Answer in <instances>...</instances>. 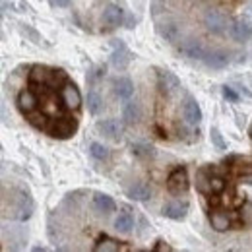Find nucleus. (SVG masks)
<instances>
[{
  "label": "nucleus",
  "instance_id": "f257e3e1",
  "mask_svg": "<svg viewBox=\"0 0 252 252\" xmlns=\"http://www.w3.org/2000/svg\"><path fill=\"white\" fill-rule=\"evenodd\" d=\"M12 218L18 221H26L32 218L33 214V200L32 196L28 194V192H24V190H18V196H16V200H14V204H12Z\"/></svg>",
  "mask_w": 252,
  "mask_h": 252
},
{
  "label": "nucleus",
  "instance_id": "f03ea898",
  "mask_svg": "<svg viewBox=\"0 0 252 252\" xmlns=\"http://www.w3.org/2000/svg\"><path fill=\"white\" fill-rule=\"evenodd\" d=\"M177 49H179V53H181L183 57L192 59V61H204V57H206V53H208L206 47L202 45V41H200V39H194V37L183 39Z\"/></svg>",
  "mask_w": 252,
  "mask_h": 252
},
{
  "label": "nucleus",
  "instance_id": "7ed1b4c3",
  "mask_svg": "<svg viewBox=\"0 0 252 252\" xmlns=\"http://www.w3.org/2000/svg\"><path fill=\"white\" fill-rule=\"evenodd\" d=\"M204 26L206 30L214 35H221V33L227 32V26H229V20L225 14H221L218 10H206L204 14Z\"/></svg>",
  "mask_w": 252,
  "mask_h": 252
},
{
  "label": "nucleus",
  "instance_id": "20e7f679",
  "mask_svg": "<svg viewBox=\"0 0 252 252\" xmlns=\"http://www.w3.org/2000/svg\"><path fill=\"white\" fill-rule=\"evenodd\" d=\"M51 136L55 138H70L76 132V123L66 119V117H59V119H51V125H47L45 128Z\"/></svg>",
  "mask_w": 252,
  "mask_h": 252
},
{
  "label": "nucleus",
  "instance_id": "39448f33",
  "mask_svg": "<svg viewBox=\"0 0 252 252\" xmlns=\"http://www.w3.org/2000/svg\"><path fill=\"white\" fill-rule=\"evenodd\" d=\"M167 189L171 194H185L189 190V175H187V169H175L169 179H167Z\"/></svg>",
  "mask_w": 252,
  "mask_h": 252
},
{
  "label": "nucleus",
  "instance_id": "423d86ee",
  "mask_svg": "<svg viewBox=\"0 0 252 252\" xmlns=\"http://www.w3.org/2000/svg\"><path fill=\"white\" fill-rule=\"evenodd\" d=\"M61 70H49L45 66H33L30 72V80L37 86H55V80L59 78Z\"/></svg>",
  "mask_w": 252,
  "mask_h": 252
},
{
  "label": "nucleus",
  "instance_id": "0eeeda50",
  "mask_svg": "<svg viewBox=\"0 0 252 252\" xmlns=\"http://www.w3.org/2000/svg\"><path fill=\"white\" fill-rule=\"evenodd\" d=\"M158 88L163 95H173L175 92H179L181 82H179V78H177L173 72H169V70H159L158 72Z\"/></svg>",
  "mask_w": 252,
  "mask_h": 252
},
{
  "label": "nucleus",
  "instance_id": "6e6552de",
  "mask_svg": "<svg viewBox=\"0 0 252 252\" xmlns=\"http://www.w3.org/2000/svg\"><path fill=\"white\" fill-rule=\"evenodd\" d=\"M61 97H63V103L64 107L68 109V111H76V109H80V105H82V95L78 92V88L74 86V84H64L63 90H61Z\"/></svg>",
  "mask_w": 252,
  "mask_h": 252
},
{
  "label": "nucleus",
  "instance_id": "1a4fd4ad",
  "mask_svg": "<svg viewBox=\"0 0 252 252\" xmlns=\"http://www.w3.org/2000/svg\"><path fill=\"white\" fill-rule=\"evenodd\" d=\"M113 55H111V63L115 68H119V70H125L128 63H130V59H132V55H130V51L126 49V45L123 41H115L113 43Z\"/></svg>",
  "mask_w": 252,
  "mask_h": 252
},
{
  "label": "nucleus",
  "instance_id": "9d476101",
  "mask_svg": "<svg viewBox=\"0 0 252 252\" xmlns=\"http://www.w3.org/2000/svg\"><path fill=\"white\" fill-rule=\"evenodd\" d=\"M165 218L169 220H185L187 214H189V202L187 200H175V202H169L163 206V212H161Z\"/></svg>",
  "mask_w": 252,
  "mask_h": 252
},
{
  "label": "nucleus",
  "instance_id": "9b49d317",
  "mask_svg": "<svg viewBox=\"0 0 252 252\" xmlns=\"http://www.w3.org/2000/svg\"><path fill=\"white\" fill-rule=\"evenodd\" d=\"M183 113H185V119L189 125H198L202 121V109L198 105V101L192 97V95H187L185 97V103H183Z\"/></svg>",
  "mask_w": 252,
  "mask_h": 252
},
{
  "label": "nucleus",
  "instance_id": "f8f14e48",
  "mask_svg": "<svg viewBox=\"0 0 252 252\" xmlns=\"http://www.w3.org/2000/svg\"><path fill=\"white\" fill-rule=\"evenodd\" d=\"M97 130L105 136V138H111V140H121L123 138V125L115 119H105V121H99L97 123Z\"/></svg>",
  "mask_w": 252,
  "mask_h": 252
},
{
  "label": "nucleus",
  "instance_id": "ddd939ff",
  "mask_svg": "<svg viewBox=\"0 0 252 252\" xmlns=\"http://www.w3.org/2000/svg\"><path fill=\"white\" fill-rule=\"evenodd\" d=\"M18 107H20V111L24 115H32L39 107V97L35 95L33 90H22L20 95H18Z\"/></svg>",
  "mask_w": 252,
  "mask_h": 252
},
{
  "label": "nucleus",
  "instance_id": "4468645a",
  "mask_svg": "<svg viewBox=\"0 0 252 252\" xmlns=\"http://www.w3.org/2000/svg\"><path fill=\"white\" fill-rule=\"evenodd\" d=\"M101 22H103L107 28H119V26H123V22H125V12H123V8H119V6H115V4H109V6L105 8L103 16H101Z\"/></svg>",
  "mask_w": 252,
  "mask_h": 252
},
{
  "label": "nucleus",
  "instance_id": "2eb2a0df",
  "mask_svg": "<svg viewBox=\"0 0 252 252\" xmlns=\"http://www.w3.org/2000/svg\"><path fill=\"white\" fill-rule=\"evenodd\" d=\"M202 63L206 64L208 68L221 70V68H225L227 64L231 63V55L227 51H212V53H206V57H204Z\"/></svg>",
  "mask_w": 252,
  "mask_h": 252
},
{
  "label": "nucleus",
  "instance_id": "dca6fc26",
  "mask_svg": "<svg viewBox=\"0 0 252 252\" xmlns=\"http://www.w3.org/2000/svg\"><path fill=\"white\" fill-rule=\"evenodd\" d=\"M158 33L169 43H179L181 41V28L177 22H161L158 24Z\"/></svg>",
  "mask_w": 252,
  "mask_h": 252
},
{
  "label": "nucleus",
  "instance_id": "f3484780",
  "mask_svg": "<svg viewBox=\"0 0 252 252\" xmlns=\"http://www.w3.org/2000/svg\"><path fill=\"white\" fill-rule=\"evenodd\" d=\"M229 33H231V37H233L235 41L243 43V41H249L252 37V26L249 22H245V20H237V22L229 28Z\"/></svg>",
  "mask_w": 252,
  "mask_h": 252
},
{
  "label": "nucleus",
  "instance_id": "a211bd4d",
  "mask_svg": "<svg viewBox=\"0 0 252 252\" xmlns=\"http://www.w3.org/2000/svg\"><path fill=\"white\" fill-rule=\"evenodd\" d=\"M126 194H128V198H132V200L146 202V200L152 198V187H150L148 183H144V181H138V183H134V185L128 189Z\"/></svg>",
  "mask_w": 252,
  "mask_h": 252
},
{
  "label": "nucleus",
  "instance_id": "6ab92c4d",
  "mask_svg": "<svg viewBox=\"0 0 252 252\" xmlns=\"http://www.w3.org/2000/svg\"><path fill=\"white\" fill-rule=\"evenodd\" d=\"M210 225H212L214 231L223 233V231H227V229L233 227V221H231V218L227 214H223V212H214V214H210Z\"/></svg>",
  "mask_w": 252,
  "mask_h": 252
},
{
  "label": "nucleus",
  "instance_id": "aec40b11",
  "mask_svg": "<svg viewBox=\"0 0 252 252\" xmlns=\"http://www.w3.org/2000/svg\"><path fill=\"white\" fill-rule=\"evenodd\" d=\"M113 88H115V95L119 99H130L134 94V84L130 82V78H117L113 82Z\"/></svg>",
  "mask_w": 252,
  "mask_h": 252
},
{
  "label": "nucleus",
  "instance_id": "412c9836",
  "mask_svg": "<svg viewBox=\"0 0 252 252\" xmlns=\"http://www.w3.org/2000/svg\"><path fill=\"white\" fill-rule=\"evenodd\" d=\"M115 229H117L119 233H123V235H128V233L134 229V218H132L130 210L125 208V210L119 214V218L115 220Z\"/></svg>",
  "mask_w": 252,
  "mask_h": 252
},
{
  "label": "nucleus",
  "instance_id": "4be33fe9",
  "mask_svg": "<svg viewBox=\"0 0 252 252\" xmlns=\"http://www.w3.org/2000/svg\"><path fill=\"white\" fill-rule=\"evenodd\" d=\"M123 119H125L126 125H138L140 119H142V111H140V105L134 103V101H128L123 109Z\"/></svg>",
  "mask_w": 252,
  "mask_h": 252
},
{
  "label": "nucleus",
  "instance_id": "5701e85b",
  "mask_svg": "<svg viewBox=\"0 0 252 252\" xmlns=\"http://www.w3.org/2000/svg\"><path fill=\"white\" fill-rule=\"evenodd\" d=\"M94 208L97 210V212L111 214V212H115L117 204H115V200H113L111 196H107V194H95L94 196Z\"/></svg>",
  "mask_w": 252,
  "mask_h": 252
},
{
  "label": "nucleus",
  "instance_id": "b1692460",
  "mask_svg": "<svg viewBox=\"0 0 252 252\" xmlns=\"http://www.w3.org/2000/svg\"><path fill=\"white\" fill-rule=\"evenodd\" d=\"M94 251L95 252H117V251H121V245H119L115 239H111V237H103V239L97 241Z\"/></svg>",
  "mask_w": 252,
  "mask_h": 252
},
{
  "label": "nucleus",
  "instance_id": "393cba45",
  "mask_svg": "<svg viewBox=\"0 0 252 252\" xmlns=\"http://www.w3.org/2000/svg\"><path fill=\"white\" fill-rule=\"evenodd\" d=\"M196 190L202 194H212V177H208L206 171L196 173Z\"/></svg>",
  "mask_w": 252,
  "mask_h": 252
},
{
  "label": "nucleus",
  "instance_id": "a878e982",
  "mask_svg": "<svg viewBox=\"0 0 252 252\" xmlns=\"http://www.w3.org/2000/svg\"><path fill=\"white\" fill-rule=\"evenodd\" d=\"M88 109L92 115H99V111L103 109V97L94 90L88 94Z\"/></svg>",
  "mask_w": 252,
  "mask_h": 252
},
{
  "label": "nucleus",
  "instance_id": "bb28decb",
  "mask_svg": "<svg viewBox=\"0 0 252 252\" xmlns=\"http://www.w3.org/2000/svg\"><path fill=\"white\" fill-rule=\"evenodd\" d=\"M130 152H132L136 158H152V156H154V148L148 146V144H142V142L130 144Z\"/></svg>",
  "mask_w": 252,
  "mask_h": 252
},
{
  "label": "nucleus",
  "instance_id": "cd10ccee",
  "mask_svg": "<svg viewBox=\"0 0 252 252\" xmlns=\"http://www.w3.org/2000/svg\"><path fill=\"white\" fill-rule=\"evenodd\" d=\"M90 154H92V158L97 159V161L109 159V150H107L103 144H99V142H92V144H90Z\"/></svg>",
  "mask_w": 252,
  "mask_h": 252
},
{
  "label": "nucleus",
  "instance_id": "c85d7f7f",
  "mask_svg": "<svg viewBox=\"0 0 252 252\" xmlns=\"http://www.w3.org/2000/svg\"><path fill=\"white\" fill-rule=\"evenodd\" d=\"M241 220H243V225H252V204L251 202L243 204V208H241Z\"/></svg>",
  "mask_w": 252,
  "mask_h": 252
},
{
  "label": "nucleus",
  "instance_id": "c756f323",
  "mask_svg": "<svg viewBox=\"0 0 252 252\" xmlns=\"http://www.w3.org/2000/svg\"><path fill=\"white\" fill-rule=\"evenodd\" d=\"M30 123H32L33 126H37V128H47V125H49V119H47V115H33V113H32Z\"/></svg>",
  "mask_w": 252,
  "mask_h": 252
},
{
  "label": "nucleus",
  "instance_id": "7c9ffc66",
  "mask_svg": "<svg viewBox=\"0 0 252 252\" xmlns=\"http://www.w3.org/2000/svg\"><path fill=\"white\" fill-rule=\"evenodd\" d=\"M212 142L216 144V148L218 150H225L227 146H225V142H223V138H221L220 130L218 128H212Z\"/></svg>",
  "mask_w": 252,
  "mask_h": 252
},
{
  "label": "nucleus",
  "instance_id": "2f4dec72",
  "mask_svg": "<svg viewBox=\"0 0 252 252\" xmlns=\"http://www.w3.org/2000/svg\"><path fill=\"white\" fill-rule=\"evenodd\" d=\"M223 189H225V181H223L221 177H218V175H216V177H212V192H216V194H218V192H221Z\"/></svg>",
  "mask_w": 252,
  "mask_h": 252
},
{
  "label": "nucleus",
  "instance_id": "473e14b6",
  "mask_svg": "<svg viewBox=\"0 0 252 252\" xmlns=\"http://www.w3.org/2000/svg\"><path fill=\"white\" fill-rule=\"evenodd\" d=\"M223 97H225V99H229V101H233V103H237V101H239V94H237L233 88H229V86H225V88H223Z\"/></svg>",
  "mask_w": 252,
  "mask_h": 252
},
{
  "label": "nucleus",
  "instance_id": "72a5a7b5",
  "mask_svg": "<svg viewBox=\"0 0 252 252\" xmlns=\"http://www.w3.org/2000/svg\"><path fill=\"white\" fill-rule=\"evenodd\" d=\"M103 74H105V68H94V70L88 74V82H90V84H94L95 80H97V78H101Z\"/></svg>",
  "mask_w": 252,
  "mask_h": 252
},
{
  "label": "nucleus",
  "instance_id": "f704fd0d",
  "mask_svg": "<svg viewBox=\"0 0 252 252\" xmlns=\"http://www.w3.org/2000/svg\"><path fill=\"white\" fill-rule=\"evenodd\" d=\"M154 251H156V252H171L173 249H171L169 245H165L163 241H159L158 245H156V249H154Z\"/></svg>",
  "mask_w": 252,
  "mask_h": 252
},
{
  "label": "nucleus",
  "instance_id": "c9c22d12",
  "mask_svg": "<svg viewBox=\"0 0 252 252\" xmlns=\"http://www.w3.org/2000/svg\"><path fill=\"white\" fill-rule=\"evenodd\" d=\"M241 183H243V185H249V187H252V173H249V175H243V177H241Z\"/></svg>",
  "mask_w": 252,
  "mask_h": 252
},
{
  "label": "nucleus",
  "instance_id": "e433bc0d",
  "mask_svg": "<svg viewBox=\"0 0 252 252\" xmlns=\"http://www.w3.org/2000/svg\"><path fill=\"white\" fill-rule=\"evenodd\" d=\"M53 4H57V6H61V8H64V6H68L70 4V0H51Z\"/></svg>",
  "mask_w": 252,
  "mask_h": 252
},
{
  "label": "nucleus",
  "instance_id": "4c0bfd02",
  "mask_svg": "<svg viewBox=\"0 0 252 252\" xmlns=\"http://www.w3.org/2000/svg\"><path fill=\"white\" fill-rule=\"evenodd\" d=\"M251 138H252V128H251Z\"/></svg>",
  "mask_w": 252,
  "mask_h": 252
}]
</instances>
